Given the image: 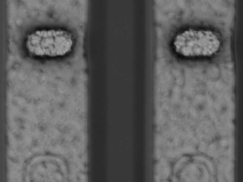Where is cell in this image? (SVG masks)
I'll return each instance as SVG.
<instances>
[{
    "mask_svg": "<svg viewBox=\"0 0 243 182\" xmlns=\"http://www.w3.org/2000/svg\"><path fill=\"white\" fill-rule=\"evenodd\" d=\"M74 41L71 34L61 29L37 30L27 38L26 46L32 54L39 56H62L71 50Z\"/></svg>",
    "mask_w": 243,
    "mask_h": 182,
    "instance_id": "cell-1",
    "label": "cell"
},
{
    "mask_svg": "<svg viewBox=\"0 0 243 182\" xmlns=\"http://www.w3.org/2000/svg\"><path fill=\"white\" fill-rule=\"evenodd\" d=\"M173 45L176 52L184 56H209L218 50L220 42L211 31L190 29L177 34Z\"/></svg>",
    "mask_w": 243,
    "mask_h": 182,
    "instance_id": "cell-2",
    "label": "cell"
}]
</instances>
